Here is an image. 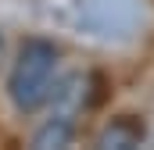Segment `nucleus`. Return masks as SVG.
Here are the masks:
<instances>
[{
    "mask_svg": "<svg viewBox=\"0 0 154 150\" xmlns=\"http://www.w3.org/2000/svg\"><path fill=\"white\" fill-rule=\"evenodd\" d=\"M57 61H61V46L54 39L29 36L18 46L7 72V100L18 114H32L50 100L57 86Z\"/></svg>",
    "mask_w": 154,
    "mask_h": 150,
    "instance_id": "obj_1",
    "label": "nucleus"
},
{
    "mask_svg": "<svg viewBox=\"0 0 154 150\" xmlns=\"http://www.w3.org/2000/svg\"><path fill=\"white\" fill-rule=\"evenodd\" d=\"M143 136H147V129H143L140 118L118 114V118H111V122L97 132V147H104V150H129V147H140Z\"/></svg>",
    "mask_w": 154,
    "mask_h": 150,
    "instance_id": "obj_2",
    "label": "nucleus"
},
{
    "mask_svg": "<svg viewBox=\"0 0 154 150\" xmlns=\"http://www.w3.org/2000/svg\"><path fill=\"white\" fill-rule=\"evenodd\" d=\"M72 136H75V122L65 114H50L32 132V147H68Z\"/></svg>",
    "mask_w": 154,
    "mask_h": 150,
    "instance_id": "obj_3",
    "label": "nucleus"
},
{
    "mask_svg": "<svg viewBox=\"0 0 154 150\" xmlns=\"http://www.w3.org/2000/svg\"><path fill=\"white\" fill-rule=\"evenodd\" d=\"M0 61H4V36H0Z\"/></svg>",
    "mask_w": 154,
    "mask_h": 150,
    "instance_id": "obj_4",
    "label": "nucleus"
}]
</instances>
